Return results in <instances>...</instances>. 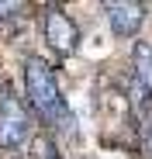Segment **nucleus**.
<instances>
[{
    "mask_svg": "<svg viewBox=\"0 0 152 159\" xmlns=\"http://www.w3.org/2000/svg\"><path fill=\"white\" fill-rule=\"evenodd\" d=\"M128 104H132L135 118L149 121V114H152V45H149V42H135V45H132Z\"/></svg>",
    "mask_w": 152,
    "mask_h": 159,
    "instance_id": "nucleus-2",
    "label": "nucleus"
},
{
    "mask_svg": "<svg viewBox=\"0 0 152 159\" xmlns=\"http://www.w3.org/2000/svg\"><path fill=\"white\" fill-rule=\"evenodd\" d=\"M104 14L118 38H135L138 28L145 24V4H138V0H107Z\"/></svg>",
    "mask_w": 152,
    "mask_h": 159,
    "instance_id": "nucleus-5",
    "label": "nucleus"
},
{
    "mask_svg": "<svg viewBox=\"0 0 152 159\" xmlns=\"http://www.w3.org/2000/svg\"><path fill=\"white\" fill-rule=\"evenodd\" d=\"M24 93H28V107L38 114V121H45L52 131H62L66 139H76V118L62 100L56 69L38 56L24 59Z\"/></svg>",
    "mask_w": 152,
    "mask_h": 159,
    "instance_id": "nucleus-1",
    "label": "nucleus"
},
{
    "mask_svg": "<svg viewBox=\"0 0 152 159\" xmlns=\"http://www.w3.org/2000/svg\"><path fill=\"white\" fill-rule=\"evenodd\" d=\"M24 11V4H14V0H11V4H0V21H4V17H17Z\"/></svg>",
    "mask_w": 152,
    "mask_h": 159,
    "instance_id": "nucleus-7",
    "label": "nucleus"
},
{
    "mask_svg": "<svg viewBox=\"0 0 152 159\" xmlns=\"http://www.w3.org/2000/svg\"><path fill=\"white\" fill-rule=\"evenodd\" d=\"M31 159H59V149L52 135H35L31 139Z\"/></svg>",
    "mask_w": 152,
    "mask_h": 159,
    "instance_id": "nucleus-6",
    "label": "nucleus"
},
{
    "mask_svg": "<svg viewBox=\"0 0 152 159\" xmlns=\"http://www.w3.org/2000/svg\"><path fill=\"white\" fill-rule=\"evenodd\" d=\"M142 152H145V159H152V118L145 121V139H142Z\"/></svg>",
    "mask_w": 152,
    "mask_h": 159,
    "instance_id": "nucleus-8",
    "label": "nucleus"
},
{
    "mask_svg": "<svg viewBox=\"0 0 152 159\" xmlns=\"http://www.w3.org/2000/svg\"><path fill=\"white\" fill-rule=\"evenodd\" d=\"M28 139H31V111L11 90H0V149H17Z\"/></svg>",
    "mask_w": 152,
    "mask_h": 159,
    "instance_id": "nucleus-3",
    "label": "nucleus"
},
{
    "mask_svg": "<svg viewBox=\"0 0 152 159\" xmlns=\"http://www.w3.org/2000/svg\"><path fill=\"white\" fill-rule=\"evenodd\" d=\"M42 35H45V42L52 45L59 56H73V52L80 48V28H76V21L59 4H48L42 11Z\"/></svg>",
    "mask_w": 152,
    "mask_h": 159,
    "instance_id": "nucleus-4",
    "label": "nucleus"
}]
</instances>
